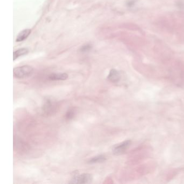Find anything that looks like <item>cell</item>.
<instances>
[{
  "label": "cell",
  "instance_id": "cell-7",
  "mask_svg": "<svg viewBox=\"0 0 184 184\" xmlns=\"http://www.w3.org/2000/svg\"><path fill=\"white\" fill-rule=\"evenodd\" d=\"M28 53V50L27 49L23 48L18 49V50L14 51L13 53V60H15L20 56L26 55L27 53Z\"/></svg>",
  "mask_w": 184,
  "mask_h": 184
},
{
  "label": "cell",
  "instance_id": "cell-11",
  "mask_svg": "<svg viewBox=\"0 0 184 184\" xmlns=\"http://www.w3.org/2000/svg\"><path fill=\"white\" fill-rule=\"evenodd\" d=\"M176 6H177L180 9H184V2L181 0L178 1L176 4Z\"/></svg>",
  "mask_w": 184,
  "mask_h": 184
},
{
  "label": "cell",
  "instance_id": "cell-3",
  "mask_svg": "<svg viewBox=\"0 0 184 184\" xmlns=\"http://www.w3.org/2000/svg\"><path fill=\"white\" fill-rule=\"evenodd\" d=\"M130 144H131L130 140H126L124 142L115 145L112 150L114 154L116 155H119L123 154L126 150L128 147L129 146Z\"/></svg>",
  "mask_w": 184,
  "mask_h": 184
},
{
  "label": "cell",
  "instance_id": "cell-10",
  "mask_svg": "<svg viewBox=\"0 0 184 184\" xmlns=\"http://www.w3.org/2000/svg\"><path fill=\"white\" fill-rule=\"evenodd\" d=\"M135 3H136L135 0H129L126 3V5L127 7L131 8L134 6V5H135Z\"/></svg>",
  "mask_w": 184,
  "mask_h": 184
},
{
  "label": "cell",
  "instance_id": "cell-4",
  "mask_svg": "<svg viewBox=\"0 0 184 184\" xmlns=\"http://www.w3.org/2000/svg\"><path fill=\"white\" fill-rule=\"evenodd\" d=\"M107 78L110 81L116 83L119 81L121 78V75L117 70L116 69H112L110 70Z\"/></svg>",
  "mask_w": 184,
  "mask_h": 184
},
{
  "label": "cell",
  "instance_id": "cell-2",
  "mask_svg": "<svg viewBox=\"0 0 184 184\" xmlns=\"http://www.w3.org/2000/svg\"><path fill=\"white\" fill-rule=\"evenodd\" d=\"M92 180V175L88 173H84L81 175H76L72 178L70 184H89Z\"/></svg>",
  "mask_w": 184,
  "mask_h": 184
},
{
  "label": "cell",
  "instance_id": "cell-8",
  "mask_svg": "<svg viewBox=\"0 0 184 184\" xmlns=\"http://www.w3.org/2000/svg\"><path fill=\"white\" fill-rule=\"evenodd\" d=\"M106 160V157L103 155H99L95 157L91 158L88 162L90 164H94V163H99V162H103Z\"/></svg>",
  "mask_w": 184,
  "mask_h": 184
},
{
  "label": "cell",
  "instance_id": "cell-12",
  "mask_svg": "<svg viewBox=\"0 0 184 184\" xmlns=\"http://www.w3.org/2000/svg\"><path fill=\"white\" fill-rule=\"evenodd\" d=\"M74 112L70 110V111H69L67 112V114H66V118L68 119L72 118V117H74Z\"/></svg>",
  "mask_w": 184,
  "mask_h": 184
},
{
  "label": "cell",
  "instance_id": "cell-9",
  "mask_svg": "<svg viewBox=\"0 0 184 184\" xmlns=\"http://www.w3.org/2000/svg\"><path fill=\"white\" fill-rule=\"evenodd\" d=\"M54 106V104H53V102L50 100V99H48L47 101L46 102V103L44 105V110L46 112H49L51 110L53 109Z\"/></svg>",
  "mask_w": 184,
  "mask_h": 184
},
{
  "label": "cell",
  "instance_id": "cell-1",
  "mask_svg": "<svg viewBox=\"0 0 184 184\" xmlns=\"http://www.w3.org/2000/svg\"><path fill=\"white\" fill-rule=\"evenodd\" d=\"M33 68L29 66H23L14 68V76L18 78H23L30 76L33 72Z\"/></svg>",
  "mask_w": 184,
  "mask_h": 184
},
{
  "label": "cell",
  "instance_id": "cell-5",
  "mask_svg": "<svg viewBox=\"0 0 184 184\" xmlns=\"http://www.w3.org/2000/svg\"><path fill=\"white\" fill-rule=\"evenodd\" d=\"M68 78V75L66 73H57L52 74L49 75V78L53 81L57 80H66Z\"/></svg>",
  "mask_w": 184,
  "mask_h": 184
},
{
  "label": "cell",
  "instance_id": "cell-6",
  "mask_svg": "<svg viewBox=\"0 0 184 184\" xmlns=\"http://www.w3.org/2000/svg\"><path fill=\"white\" fill-rule=\"evenodd\" d=\"M31 30L30 29H25L22 30L20 34L18 35V37L16 38V42H21L22 41H24L26 40V38H28L29 35L30 34Z\"/></svg>",
  "mask_w": 184,
  "mask_h": 184
}]
</instances>
